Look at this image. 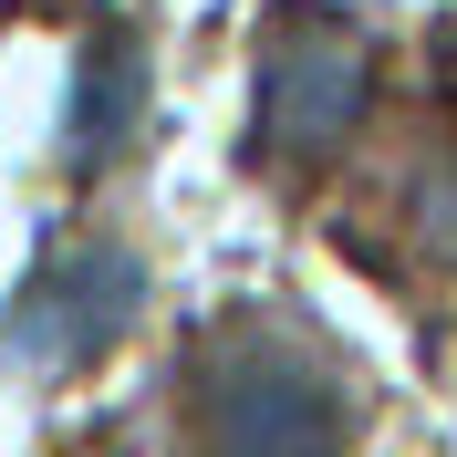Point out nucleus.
I'll return each instance as SVG.
<instances>
[{"label":"nucleus","mask_w":457,"mask_h":457,"mask_svg":"<svg viewBox=\"0 0 457 457\" xmlns=\"http://www.w3.org/2000/svg\"><path fill=\"white\" fill-rule=\"evenodd\" d=\"M353 385L302 322L228 312L187 353V457H343Z\"/></svg>","instance_id":"obj_1"},{"label":"nucleus","mask_w":457,"mask_h":457,"mask_svg":"<svg viewBox=\"0 0 457 457\" xmlns=\"http://www.w3.org/2000/svg\"><path fill=\"white\" fill-rule=\"evenodd\" d=\"M145 312V260L125 239H62L0 312V364L31 374V385H62V374L104 364L114 343L136 333Z\"/></svg>","instance_id":"obj_2"},{"label":"nucleus","mask_w":457,"mask_h":457,"mask_svg":"<svg viewBox=\"0 0 457 457\" xmlns=\"http://www.w3.org/2000/svg\"><path fill=\"white\" fill-rule=\"evenodd\" d=\"M364 94H374V53L353 21H333V11L270 21V53H260V145L270 156H333Z\"/></svg>","instance_id":"obj_3"},{"label":"nucleus","mask_w":457,"mask_h":457,"mask_svg":"<svg viewBox=\"0 0 457 457\" xmlns=\"http://www.w3.org/2000/svg\"><path fill=\"white\" fill-rule=\"evenodd\" d=\"M136 114H145V62L125 31H104L84 53V73H73V167H104V156H125V136H136Z\"/></svg>","instance_id":"obj_4"},{"label":"nucleus","mask_w":457,"mask_h":457,"mask_svg":"<svg viewBox=\"0 0 457 457\" xmlns=\"http://www.w3.org/2000/svg\"><path fill=\"white\" fill-rule=\"evenodd\" d=\"M405 219H416V239H427V250L457 270V145H436L427 167H416V187H405Z\"/></svg>","instance_id":"obj_5"}]
</instances>
